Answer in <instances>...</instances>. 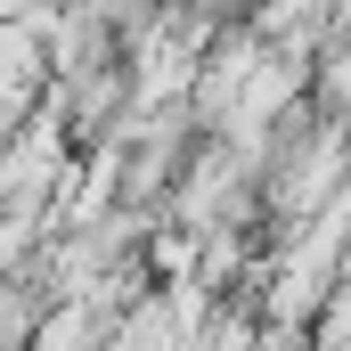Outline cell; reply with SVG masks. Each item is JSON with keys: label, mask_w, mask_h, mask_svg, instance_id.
<instances>
[{"label": "cell", "mask_w": 351, "mask_h": 351, "mask_svg": "<svg viewBox=\"0 0 351 351\" xmlns=\"http://www.w3.org/2000/svg\"><path fill=\"white\" fill-rule=\"evenodd\" d=\"M90 343H98V302H58L41 351H90Z\"/></svg>", "instance_id": "1"}]
</instances>
